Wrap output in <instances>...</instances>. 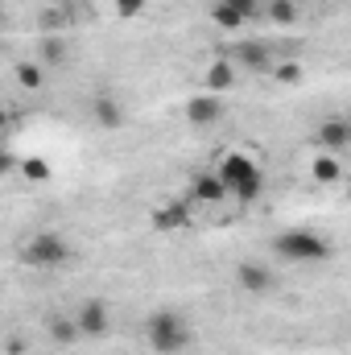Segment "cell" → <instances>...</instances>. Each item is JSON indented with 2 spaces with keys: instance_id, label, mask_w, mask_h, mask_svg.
I'll list each match as a JSON object with an SVG mask.
<instances>
[{
  "instance_id": "cell-13",
  "label": "cell",
  "mask_w": 351,
  "mask_h": 355,
  "mask_svg": "<svg viewBox=\"0 0 351 355\" xmlns=\"http://www.w3.org/2000/svg\"><path fill=\"white\" fill-rule=\"evenodd\" d=\"M203 83H207L211 95H223V91L236 87V67H232V62H223V58H215V62L203 71Z\"/></svg>"
},
{
  "instance_id": "cell-14",
  "label": "cell",
  "mask_w": 351,
  "mask_h": 355,
  "mask_svg": "<svg viewBox=\"0 0 351 355\" xmlns=\"http://www.w3.org/2000/svg\"><path fill=\"white\" fill-rule=\"evenodd\" d=\"M236 58H240L248 71H257V75H264V71L273 67V54H268L264 42H244V46H236Z\"/></svg>"
},
{
  "instance_id": "cell-6",
  "label": "cell",
  "mask_w": 351,
  "mask_h": 355,
  "mask_svg": "<svg viewBox=\"0 0 351 355\" xmlns=\"http://www.w3.org/2000/svg\"><path fill=\"white\" fill-rule=\"evenodd\" d=\"M314 145H318V153H331V157L348 153V145H351V124L343 120V116H331V120H323V124H318V132H314Z\"/></svg>"
},
{
  "instance_id": "cell-12",
  "label": "cell",
  "mask_w": 351,
  "mask_h": 355,
  "mask_svg": "<svg viewBox=\"0 0 351 355\" xmlns=\"http://www.w3.org/2000/svg\"><path fill=\"white\" fill-rule=\"evenodd\" d=\"M178 227H190L186 198H174V202H166V207L153 211V232H178Z\"/></svg>"
},
{
  "instance_id": "cell-4",
  "label": "cell",
  "mask_w": 351,
  "mask_h": 355,
  "mask_svg": "<svg viewBox=\"0 0 351 355\" xmlns=\"http://www.w3.org/2000/svg\"><path fill=\"white\" fill-rule=\"evenodd\" d=\"M71 318H75V327H79V339H103V335L112 331V310H108L103 297L79 302V306L71 310Z\"/></svg>"
},
{
  "instance_id": "cell-5",
  "label": "cell",
  "mask_w": 351,
  "mask_h": 355,
  "mask_svg": "<svg viewBox=\"0 0 351 355\" xmlns=\"http://www.w3.org/2000/svg\"><path fill=\"white\" fill-rule=\"evenodd\" d=\"M87 112H91V120H95L99 128H108V132H116V128H124V124H128L124 99H120V95H112V91H99V95L87 103Z\"/></svg>"
},
{
  "instance_id": "cell-26",
  "label": "cell",
  "mask_w": 351,
  "mask_h": 355,
  "mask_svg": "<svg viewBox=\"0 0 351 355\" xmlns=\"http://www.w3.org/2000/svg\"><path fill=\"white\" fill-rule=\"evenodd\" d=\"M12 170H17V157H12V153H4V149H0V182H4V178L12 174Z\"/></svg>"
},
{
  "instance_id": "cell-29",
  "label": "cell",
  "mask_w": 351,
  "mask_h": 355,
  "mask_svg": "<svg viewBox=\"0 0 351 355\" xmlns=\"http://www.w3.org/2000/svg\"><path fill=\"white\" fill-rule=\"evenodd\" d=\"M0 17H4V0H0Z\"/></svg>"
},
{
  "instance_id": "cell-9",
  "label": "cell",
  "mask_w": 351,
  "mask_h": 355,
  "mask_svg": "<svg viewBox=\"0 0 351 355\" xmlns=\"http://www.w3.org/2000/svg\"><path fill=\"white\" fill-rule=\"evenodd\" d=\"M257 170H261V166H257L248 153H223V157H219V166H215V178H219V182L228 186V194H232V186H236V182H244V178L257 174Z\"/></svg>"
},
{
  "instance_id": "cell-28",
  "label": "cell",
  "mask_w": 351,
  "mask_h": 355,
  "mask_svg": "<svg viewBox=\"0 0 351 355\" xmlns=\"http://www.w3.org/2000/svg\"><path fill=\"white\" fill-rule=\"evenodd\" d=\"M8 124H12V112H8V107H4V103H0V132H4V128H8Z\"/></svg>"
},
{
  "instance_id": "cell-20",
  "label": "cell",
  "mask_w": 351,
  "mask_h": 355,
  "mask_svg": "<svg viewBox=\"0 0 351 355\" xmlns=\"http://www.w3.org/2000/svg\"><path fill=\"white\" fill-rule=\"evenodd\" d=\"M17 170H21V178H25V182H33V186L50 182V174H54L46 157H25V162H17Z\"/></svg>"
},
{
  "instance_id": "cell-10",
  "label": "cell",
  "mask_w": 351,
  "mask_h": 355,
  "mask_svg": "<svg viewBox=\"0 0 351 355\" xmlns=\"http://www.w3.org/2000/svg\"><path fill=\"white\" fill-rule=\"evenodd\" d=\"M236 285H240L244 293H268V289L277 285V277H273V268L257 265V261H240V265H236Z\"/></svg>"
},
{
  "instance_id": "cell-21",
  "label": "cell",
  "mask_w": 351,
  "mask_h": 355,
  "mask_svg": "<svg viewBox=\"0 0 351 355\" xmlns=\"http://www.w3.org/2000/svg\"><path fill=\"white\" fill-rule=\"evenodd\" d=\"M219 4H228L232 12H240V21H244V25L264 17V0H219Z\"/></svg>"
},
{
  "instance_id": "cell-7",
  "label": "cell",
  "mask_w": 351,
  "mask_h": 355,
  "mask_svg": "<svg viewBox=\"0 0 351 355\" xmlns=\"http://www.w3.org/2000/svg\"><path fill=\"white\" fill-rule=\"evenodd\" d=\"M223 120V99L219 95H194V99H186V124L190 128H215Z\"/></svg>"
},
{
  "instance_id": "cell-22",
  "label": "cell",
  "mask_w": 351,
  "mask_h": 355,
  "mask_svg": "<svg viewBox=\"0 0 351 355\" xmlns=\"http://www.w3.org/2000/svg\"><path fill=\"white\" fill-rule=\"evenodd\" d=\"M211 21H215L219 29H228V33H236V29L244 25V21H240V12H232V8H228V4H219V0L211 4Z\"/></svg>"
},
{
  "instance_id": "cell-19",
  "label": "cell",
  "mask_w": 351,
  "mask_h": 355,
  "mask_svg": "<svg viewBox=\"0 0 351 355\" xmlns=\"http://www.w3.org/2000/svg\"><path fill=\"white\" fill-rule=\"evenodd\" d=\"M264 17L273 25H293L302 12H298V0H264Z\"/></svg>"
},
{
  "instance_id": "cell-11",
  "label": "cell",
  "mask_w": 351,
  "mask_h": 355,
  "mask_svg": "<svg viewBox=\"0 0 351 355\" xmlns=\"http://www.w3.org/2000/svg\"><path fill=\"white\" fill-rule=\"evenodd\" d=\"M46 335H50L54 347H75V343H79V327H75L71 310H54V314L46 318Z\"/></svg>"
},
{
  "instance_id": "cell-3",
  "label": "cell",
  "mask_w": 351,
  "mask_h": 355,
  "mask_svg": "<svg viewBox=\"0 0 351 355\" xmlns=\"http://www.w3.org/2000/svg\"><path fill=\"white\" fill-rule=\"evenodd\" d=\"M71 257H75V248L58 232H37V236H29L21 244V265L29 268H62L71 265Z\"/></svg>"
},
{
  "instance_id": "cell-18",
  "label": "cell",
  "mask_w": 351,
  "mask_h": 355,
  "mask_svg": "<svg viewBox=\"0 0 351 355\" xmlns=\"http://www.w3.org/2000/svg\"><path fill=\"white\" fill-rule=\"evenodd\" d=\"M310 174L318 178L323 186H335V182L343 178V162H339V157H331V153H318V157H314V166H310Z\"/></svg>"
},
{
  "instance_id": "cell-27",
  "label": "cell",
  "mask_w": 351,
  "mask_h": 355,
  "mask_svg": "<svg viewBox=\"0 0 351 355\" xmlns=\"http://www.w3.org/2000/svg\"><path fill=\"white\" fill-rule=\"evenodd\" d=\"M8 355H25V339H8Z\"/></svg>"
},
{
  "instance_id": "cell-2",
  "label": "cell",
  "mask_w": 351,
  "mask_h": 355,
  "mask_svg": "<svg viewBox=\"0 0 351 355\" xmlns=\"http://www.w3.org/2000/svg\"><path fill=\"white\" fill-rule=\"evenodd\" d=\"M145 335H149V347L157 355H182L190 347V339H194L190 322L178 310H153L149 322H145Z\"/></svg>"
},
{
  "instance_id": "cell-23",
  "label": "cell",
  "mask_w": 351,
  "mask_h": 355,
  "mask_svg": "<svg viewBox=\"0 0 351 355\" xmlns=\"http://www.w3.org/2000/svg\"><path fill=\"white\" fill-rule=\"evenodd\" d=\"M268 71H273V79H277V83H289V87H293V83H302V67H298V62H273Z\"/></svg>"
},
{
  "instance_id": "cell-15",
  "label": "cell",
  "mask_w": 351,
  "mask_h": 355,
  "mask_svg": "<svg viewBox=\"0 0 351 355\" xmlns=\"http://www.w3.org/2000/svg\"><path fill=\"white\" fill-rule=\"evenodd\" d=\"M37 62L50 71V67H62L67 62V42L58 37V33H46L42 42H37Z\"/></svg>"
},
{
  "instance_id": "cell-8",
  "label": "cell",
  "mask_w": 351,
  "mask_h": 355,
  "mask_svg": "<svg viewBox=\"0 0 351 355\" xmlns=\"http://www.w3.org/2000/svg\"><path fill=\"white\" fill-rule=\"evenodd\" d=\"M190 198L203 202V207H219L228 198V186L215 178V170H194L190 174Z\"/></svg>"
},
{
  "instance_id": "cell-17",
  "label": "cell",
  "mask_w": 351,
  "mask_h": 355,
  "mask_svg": "<svg viewBox=\"0 0 351 355\" xmlns=\"http://www.w3.org/2000/svg\"><path fill=\"white\" fill-rule=\"evenodd\" d=\"M261 190H264V174H261V170H257V174H248V178H244V182H236L228 198H236L240 207H252V202L261 198Z\"/></svg>"
},
{
  "instance_id": "cell-16",
  "label": "cell",
  "mask_w": 351,
  "mask_h": 355,
  "mask_svg": "<svg viewBox=\"0 0 351 355\" xmlns=\"http://www.w3.org/2000/svg\"><path fill=\"white\" fill-rule=\"evenodd\" d=\"M12 75H17V83H21L25 91H42V87H46V79H50V75H46V67H42V62H33V58L17 62V67H12Z\"/></svg>"
},
{
  "instance_id": "cell-25",
  "label": "cell",
  "mask_w": 351,
  "mask_h": 355,
  "mask_svg": "<svg viewBox=\"0 0 351 355\" xmlns=\"http://www.w3.org/2000/svg\"><path fill=\"white\" fill-rule=\"evenodd\" d=\"M116 12L120 17H141L145 12V0H116Z\"/></svg>"
},
{
  "instance_id": "cell-1",
  "label": "cell",
  "mask_w": 351,
  "mask_h": 355,
  "mask_svg": "<svg viewBox=\"0 0 351 355\" xmlns=\"http://www.w3.org/2000/svg\"><path fill=\"white\" fill-rule=\"evenodd\" d=\"M273 252L285 265H314V261H327L335 248H331L327 236H318L310 227H289V232H277L273 236Z\"/></svg>"
},
{
  "instance_id": "cell-24",
  "label": "cell",
  "mask_w": 351,
  "mask_h": 355,
  "mask_svg": "<svg viewBox=\"0 0 351 355\" xmlns=\"http://www.w3.org/2000/svg\"><path fill=\"white\" fill-rule=\"evenodd\" d=\"M62 25H67V12H62V8H42V29H46V33H50V29L58 33Z\"/></svg>"
}]
</instances>
